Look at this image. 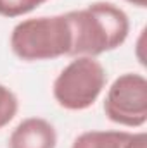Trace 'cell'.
<instances>
[{
	"label": "cell",
	"instance_id": "cell-5",
	"mask_svg": "<svg viewBox=\"0 0 147 148\" xmlns=\"http://www.w3.org/2000/svg\"><path fill=\"white\" fill-rule=\"evenodd\" d=\"M55 127L42 117H28L21 121L10 133L7 148H55Z\"/></svg>",
	"mask_w": 147,
	"mask_h": 148
},
{
	"label": "cell",
	"instance_id": "cell-9",
	"mask_svg": "<svg viewBox=\"0 0 147 148\" xmlns=\"http://www.w3.org/2000/svg\"><path fill=\"white\" fill-rule=\"evenodd\" d=\"M125 2H128V3H132V5H137V7H147V0H125Z\"/></svg>",
	"mask_w": 147,
	"mask_h": 148
},
{
	"label": "cell",
	"instance_id": "cell-3",
	"mask_svg": "<svg viewBox=\"0 0 147 148\" xmlns=\"http://www.w3.org/2000/svg\"><path fill=\"white\" fill-rule=\"evenodd\" d=\"M106 69L97 57H74L55 77L52 86L54 100L71 112L90 109L106 88Z\"/></svg>",
	"mask_w": 147,
	"mask_h": 148
},
{
	"label": "cell",
	"instance_id": "cell-4",
	"mask_svg": "<svg viewBox=\"0 0 147 148\" xmlns=\"http://www.w3.org/2000/svg\"><path fill=\"white\" fill-rule=\"evenodd\" d=\"M104 112L114 124L142 127L147 122V79L137 73L116 77L107 90Z\"/></svg>",
	"mask_w": 147,
	"mask_h": 148
},
{
	"label": "cell",
	"instance_id": "cell-6",
	"mask_svg": "<svg viewBox=\"0 0 147 148\" xmlns=\"http://www.w3.org/2000/svg\"><path fill=\"white\" fill-rule=\"evenodd\" d=\"M71 148H147V134L142 131H87L74 138Z\"/></svg>",
	"mask_w": 147,
	"mask_h": 148
},
{
	"label": "cell",
	"instance_id": "cell-1",
	"mask_svg": "<svg viewBox=\"0 0 147 148\" xmlns=\"http://www.w3.org/2000/svg\"><path fill=\"white\" fill-rule=\"evenodd\" d=\"M73 45L69 57H99L121 47L130 33V19L123 9L111 2H94L85 9L66 12Z\"/></svg>",
	"mask_w": 147,
	"mask_h": 148
},
{
	"label": "cell",
	"instance_id": "cell-8",
	"mask_svg": "<svg viewBox=\"0 0 147 148\" xmlns=\"http://www.w3.org/2000/svg\"><path fill=\"white\" fill-rule=\"evenodd\" d=\"M19 110V100L16 93L0 83V129H3Z\"/></svg>",
	"mask_w": 147,
	"mask_h": 148
},
{
	"label": "cell",
	"instance_id": "cell-2",
	"mask_svg": "<svg viewBox=\"0 0 147 148\" xmlns=\"http://www.w3.org/2000/svg\"><path fill=\"white\" fill-rule=\"evenodd\" d=\"M71 45L73 33L66 14L24 19L10 33V50L24 62L71 55Z\"/></svg>",
	"mask_w": 147,
	"mask_h": 148
},
{
	"label": "cell",
	"instance_id": "cell-7",
	"mask_svg": "<svg viewBox=\"0 0 147 148\" xmlns=\"http://www.w3.org/2000/svg\"><path fill=\"white\" fill-rule=\"evenodd\" d=\"M49 0H0V16L2 17H21L33 12Z\"/></svg>",
	"mask_w": 147,
	"mask_h": 148
}]
</instances>
